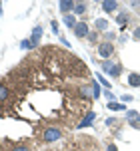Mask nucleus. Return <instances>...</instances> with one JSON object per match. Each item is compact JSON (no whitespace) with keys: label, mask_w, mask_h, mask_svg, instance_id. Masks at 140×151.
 I'll return each mask as SVG.
<instances>
[{"label":"nucleus","mask_w":140,"mask_h":151,"mask_svg":"<svg viewBox=\"0 0 140 151\" xmlns=\"http://www.w3.org/2000/svg\"><path fill=\"white\" fill-rule=\"evenodd\" d=\"M96 52H98V56H100L102 60H110V58H112V54L116 52V50H114V44H112V42H106V40H104V42L98 44Z\"/></svg>","instance_id":"f257e3e1"},{"label":"nucleus","mask_w":140,"mask_h":151,"mask_svg":"<svg viewBox=\"0 0 140 151\" xmlns=\"http://www.w3.org/2000/svg\"><path fill=\"white\" fill-rule=\"evenodd\" d=\"M60 137H62V131L58 127H46L42 131V141H44V143H54Z\"/></svg>","instance_id":"f03ea898"},{"label":"nucleus","mask_w":140,"mask_h":151,"mask_svg":"<svg viewBox=\"0 0 140 151\" xmlns=\"http://www.w3.org/2000/svg\"><path fill=\"white\" fill-rule=\"evenodd\" d=\"M88 34H90V28H88L86 20H78L76 28H74V36H78V38H86Z\"/></svg>","instance_id":"7ed1b4c3"},{"label":"nucleus","mask_w":140,"mask_h":151,"mask_svg":"<svg viewBox=\"0 0 140 151\" xmlns=\"http://www.w3.org/2000/svg\"><path fill=\"white\" fill-rule=\"evenodd\" d=\"M42 34H44V28H42V26H34V28H32V34H30V44H32V48H36V46H38Z\"/></svg>","instance_id":"20e7f679"},{"label":"nucleus","mask_w":140,"mask_h":151,"mask_svg":"<svg viewBox=\"0 0 140 151\" xmlns=\"http://www.w3.org/2000/svg\"><path fill=\"white\" fill-rule=\"evenodd\" d=\"M74 4H76L74 0H60V2H58V8H60V12L66 16V14H72V10H74Z\"/></svg>","instance_id":"39448f33"},{"label":"nucleus","mask_w":140,"mask_h":151,"mask_svg":"<svg viewBox=\"0 0 140 151\" xmlns=\"http://www.w3.org/2000/svg\"><path fill=\"white\" fill-rule=\"evenodd\" d=\"M94 119H96V113H94V111H88V113H86V115H84V117L80 119V123H78V129L90 127V125H92V123H94Z\"/></svg>","instance_id":"423d86ee"},{"label":"nucleus","mask_w":140,"mask_h":151,"mask_svg":"<svg viewBox=\"0 0 140 151\" xmlns=\"http://www.w3.org/2000/svg\"><path fill=\"white\" fill-rule=\"evenodd\" d=\"M100 6H102L104 12H116V10H118V2H116V0H102Z\"/></svg>","instance_id":"0eeeda50"},{"label":"nucleus","mask_w":140,"mask_h":151,"mask_svg":"<svg viewBox=\"0 0 140 151\" xmlns=\"http://www.w3.org/2000/svg\"><path fill=\"white\" fill-rule=\"evenodd\" d=\"M62 24L66 26V28H70V30H74L76 24H78V20H76V16H74V14H66L62 18Z\"/></svg>","instance_id":"6e6552de"},{"label":"nucleus","mask_w":140,"mask_h":151,"mask_svg":"<svg viewBox=\"0 0 140 151\" xmlns=\"http://www.w3.org/2000/svg\"><path fill=\"white\" fill-rule=\"evenodd\" d=\"M86 2H76L74 4V10H72V14L74 16H82V14H86Z\"/></svg>","instance_id":"1a4fd4ad"},{"label":"nucleus","mask_w":140,"mask_h":151,"mask_svg":"<svg viewBox=\"0 0 140 151\" xmlns=\"http://www.w3.org/2000/svg\"><path fill=\"white\" fill-rule=\"evenodd\" d=\"M128 86L130 88H140V74L132 72V74L128 76Z\"/></svg>","instance_id":"9d476101"},{"label":"nucleus","mask_w":140,"mask_h":151,"mask_svg":"<svg viewBox=\"0 0 140 151\" xmlns=\"http://www.w3.org/2000/svg\"><path fill=\"white\" fill-rule=\"evenodd\" d=\"M80 96H82V99H92V88H90V83H86V86L80 88Z\"/></svg>","instance_id":"9b49d317"},{"label":"nucleus","mask_w":140,"mask_h":151,"mask_svg":"<svg viewBox=\"0 0 140 151\" xmlns=\"http://www.w3.org/2000/svg\"><path fill=\"white\" fill-rule=\"evenodd\" d=\"M120 74H122V64H112L108 76L110 78H120Z\"/></svg>","instance_id":"f8f14e48"},{"label":"nucleus","mask_w":140,"mask_h":151,"mask_svg":"<svg viewBox=\"0 0 140 151\" xmlns=\"http://www.w3.org/2000/svg\"><path fill=\"white\" fill-rule=\"evenodd\" d=\"M90 88H92V99H98V98L102 96V91H100V83L94 80V82H90Z\"/></svg>","instance_id":"ddd939ff"},{"label":"nucleus","mask_w":140,"mask_h":151,"mask_svg":"<svg viewBox=\"0 0 140 151\" xmlns=\"http://www.w3.org/2000/svg\"><path fill=\"white\" fill-rule=\"evenodd\" d=\"M108 109H110V111H124L126 106L122 104V101H110V104H108Z\"/></svg>","instance_id":"4468645a"},{"label":"nucleus","mask_w":140,"mask_h":151,"mask_svg":"<svg viewBox=\"0 0 140 151\" xmlns=\"http://www.w3.org/2000/svg\"><path fill=\"white\" fill-rule=\"evenodd\" d=\"M8 96H10V91H8V88L4 86V83L0 82V104H6Z\"/></svg>","instance_id":"2eb2a0df"},{"label":"nucleus","mask_w":140,"mask_h":151,"mask_svg":"<svg viewBox=\"0 0 140 151\" xmlns=\"http://www.w3.org/2000/svg\"><path fill=\"white\" fill-rule=\"evenodd\" d=\"M94 26H96V30H98V32L108 30V20H106V18H98V20L94 22Z\"/></svg>","instance_id":"dca6fc26"},{"label":"nucleus","mask_w":140,"mask_h":151,"mask_svg":"<svg viewBox=\"0 0 140 151\" xmlns=\"http://www.w3.org/2000/svg\"><path fill=\"white\" fill-rule=\"evenodd\" d=\"M96 82L102 83V86H104V90H110V88H112V83H110L108 80H106V78L102 76V72H98V74H96Z\"/></svg>","instance_id":"f3484780"},{"label":"nucleus","mask_w":140,"mask_h":151,"mask_svg":"<svg viewBox=\"0 0 140 151\" xmlns=\"http://www.w3.org/2000/svg\"><path fill=\"white\" fill-rule=\"evenodd\" d=\"M126 22H128V12H120V14H118V18H116V24H120V26L124 28Z\"/></svg>","instance_id":"a211bd4d"},{"label":"nucleus","mask_w":140,"mask_h":151,"mask_svg":"<svg viewBox=\"0 0 140 151\" xmlns=\"http://www.w3.org/2000/svg\"><path fill=\"white\" fill-rule=\"evenodd\" d=\"M140 117V113L136 111V109H130V111H126V119L128 121H136Z\"/></svg>","instance_id":"6ab92c4d"},{"label":"nucleus","mask_w":140,"mask_h":151,"mask_svg":"<svg viewBox=\"0 0 140 151\" xmlns=\"http://www.w3.org/2000/svg\"><path fill=\"white\" fill-rule=\"evenodd\" d=\"M112 64H114L112 60H102V72H106V74H108L110 68H112Z\"/></svg>","instance_id":"aec40b11"},{"label":"nucleus","mask_w":140,"mask_h":151,"mask_svg":"<svg viewBox=\"0 0 140 151\" xmlns=\"http://www.w3.org/2000/svg\"><path fill=\"white\" fill-rule=\"evenodd\" d=\"M102 96H104V98L108 99V104H110V101H114V99H116V96H114V93H112L110 90H102Z\"/></svg>","instance_id":"412c9836"},{"label":"nucleus","mask_w":140,"mask_h":151,"mask_svg":"<svg viewBox=\"0 0 140 151\" xmlns=\"http://www.w3.org/2000/svg\"><path fill=\"white\" fill-rule=\"evenodd\" d=\"M20 50H32V44H30V40H26V38H24L22 42H20Z\"/></svg>","instance_id":"4be33fe9"},{"label":"nucleus","mask_w":140,"mask_h":151,"mask_svg":"<svg viewBox=\"0 0 140 151\" xmlns=\"http://www.w3.org/2000/svg\"><path fill=\"white\" fill-rule=\"evenodd\" d=\"M88 42H98V32H90V34H88Z\"/></svg>","instance_id":"5701e85b"},{"label":"nucleus","mask_w":140,"mask_h":151,"mask_svg":"<svg viewBox=\"0 0 140 151\" xmlns=\"http://www.w3.org/2000/svg\"><path fill=\"white\" fill-rule=\"evenodd\" d=\"M50 26H52V32H54L56 36H60V32H58V22H56V20H52V24H50Z\"/></svg>","instance_id":"b1692460"},{"label":"nucleus","mask_w":140,"mask_h":151,"mask_svg":"<svg viewBox=\"0 0 140 151\" xmlns=\"http://www.w3.org/2000/svg\"><path fill=\"white\" fill-rule=\"evenodd\" d=\"M120 99H122V104H128V101H132V96H130V93H124V96H122V98H120Z\"/></svg>","instance_id":"393cba45"},{"label":"nucleus","mask_w":140,"mask_h":151,"mask_svg":"<svg viewBox=\"0 0 140 151\" xmlns=\"http://www.w3.org/2000/svg\"><path fill=\"white\" fill-rule=\"evenodd\" d=\"M10 151H30V149H28L26 145H16V147H12Z\"/></svg>","instance_id":"a878e982"},{"label":"nucleus","mask_w":140,"mask_h":151,"mask_svg":"<svg viewBox=\"0 0 140 151\" xmlns=\"http://www.w3.org/2000/svg\"><path fill=\"white\" fill-rule=\"evenodd\" d=\"M132 38L140 42V26H138V28H134V32H132Z\"/></svg>","instance_id":"bb28decb"},{"label":"nucleus","mask_w":140,"mask_h":151,"mask_svg":"<svg viewBox=\"0 0 140 151\" xmlns=\"http://www.w3.org/2000/svg\"><path fill=\"white\" fill-rule=\"evenodd\" d=\"M104 38H106V42H112V40L116 38V34H112V32H106V34H104Z\"/></svg>","instance_id":"cd10ccee"},{"label":"nucleus","mask_w":140,"mask_h":151,"mask_svg":"<svg viewBox=\"0 0 140 151\" xmlns=\"http://www.w3.org/2000/svg\"><path fill=\"white\" fill-rule=\"evenodd\" d=\"M60 42H62V44L66 46L68 50H70V48H72V46H70V42H68V40H66V38H64V36H60Z\"/></svg>","instance_id":"c85d7f7f"},{"label":"nucleus","mask_w":140,"mask_h":151,"mask_svg":"<svg viewBox=\"0 0 140 151\" xmlns=\"http://www.w3.org/2000/svg\"><path fill=\"white\" fill-rule=\"evenodd\" d=\"M106 151H118V147L114 143H110V145H106Z\"/></svg>","instance_id":"c756f323"},{"label":"nucleus","mask_w":140,"mask_h":151,"mask_svg":"<svg viewBox=\"0 0 140 151\" xmlns=\"http://www.w3.org/2000/svg\"><path fill=\"white\" fill-rule=\"evenodd\" d=\"M114 123H116V117H108L106 119V125H114Z\"/></svg>","instance_id":"7c9ffc66"},{"label":"nucleus","mask_w":140,"mask_h":151,"mask_svg":"<svg viewBox=\"0 0 140 151\" xmlns=\"http://www.w3.org/2000/svg\"><path fill=\"white\" fill-rule=\"evenodd\" d=\"M132 4V8H140V0H134V2H130Z\"/></svg>","instance_id":"2f4dec72"},{"label":"nucleus","mask_w":140,"mask_h":151,"mask_svg":"<svg viewBox=\"0 0 140 151\" xmlns=\"http://www.w3.org/2000/svg\"><path fill=\"white\" fill-rule=\"evenodd\" d=\"M2 12H4V8H2V2H0V16H2Z\"/></svg>","instance_id":"473e14b6"}]
</instances>
